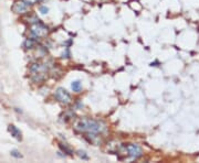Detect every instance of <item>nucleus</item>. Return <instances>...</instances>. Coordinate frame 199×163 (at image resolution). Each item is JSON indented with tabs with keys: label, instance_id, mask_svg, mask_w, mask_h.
Returning a JSON list of instances; mask_svg holds the SVG:
<instances>
[{
	"label": "nucleus",
	"instance_id": "nucleus-1",
	"mask_svg": "<svg viewBox=\"0 0 199 163\" xmlns=\"http://www.w3.org/2000/svg\"><path fill=\"white\" fill-rule=\"evenodd\" d=\"M75 129L81 131V132H91V133H97L102 132L105 130V127L102 122L91 118H82L79 119L78 122L75 123Z\"/></svg>",
	"mask_w": 199,
	"mask_h": 163
},
{
	"label": "nucleus",
	"instance_id": "nucleus-2",
	"mask_svg": "<svg viewBox=\"0 0 199 163\" xmlns=\"http://www.w3.org/2000/svg\"><path fill=\"white\" fill-rule=\"evenodd\" d=\"M31 34H32L33 39H38L41 38V36H44L48 32V29L47 26H44L40 21L37 22V23L32 24L31 26V30H30Z\"/></svg>",
	"mask_w": 199,
	"mask_h": 163
},
{
	"label": "nucleus",
	"instance_id": "nucleus-3",
	"mask_svg": "<svg viewBox=\"0 0 199 163\" xmlns=\"http://www.w3.org/2000/svg\"><path fill=\"white\" fill-rule=\"evenodd\" d=\"M54 96L55 98L63 105H68L71 103V96H70L69 92L66 89H64L63 87L57 88V90H55L54 93Z\"/></svg>",
	"mask_w": 199,
	"mask_h": 163
},
{
	"label": "nucleus",
	"instance_id": "nucleus-4",
	"mask_svg": "<svg viewBox=\"0 0 199 163\" xmlns=\"http://www.w3.org/2000/svg\"><path fill=\"white\" fill-rule=\"evenodd\" d=\"M125 150L127 151V154L133 159H138L142 156V148L138 144L134 143H128L126 146H124Z\"/></svg>",
	"mask_w": 199,
	"mask_h": 163
},
{
	"label": "nucleus",
	"instance_id": "nucleus-5",
	"mask_svg": "<svg viewBox=\"0 0 199 163\" xmlns=\"http://www.w3.org/2000/svg\"><path fill=\"white\" fill-rule=\"evenodd\" d=\"M30 5L31 3L26 1V0H20V1H16L13 3V6L11 7V10L14 13H24L26 11H28Z\"/></svg>",
	"mask_w": 199,
	"mask_h": 163
},
{
	"label": "nucleus",
	"instance_id": "nucleus-6",
	"mask_svg": "<svg viewBox=\"0 0 199 163\" xmlns=\"http://www.w3.org/2000/svg\"><path fill=\"white\" fill-rule=\"evenodd\" d=\"M8 131H9V132L11 133L12 137L16 138L17 140H21L22 139L21 131H20V130L18 129V128H17L14 125H9V127H8Z\"/></svg>",
	"mask_w": 199,
	"mask_h": 163
},
{
	"label": "nucleus",
	"instance_id": "nucleus-7",
	"mask_svg": "<svg viewBox=\"0 0 199 163\" xmlns=\"http://www.w3.org/2000/svg\"><path fill=\"white\" fill-rule=\"evenodd\" d=\"M71 88H72V90H73V92H75V93L80 92L81 88H82V85H81L80 80H74V82H72Z\"/></svg>",
	"mask_w": 199,
	"mask_h": 163
},
{
	"label": "nucleus",
	"instance_id": "nucleus-8",
	"mask_svg": "<svg viewBox=\"0 0 199 163\" xmlns=\"http://www.w3.org/2000/svg\"><path fill=\"white\" fill-rule=\"evenodd\" d=\"M36 44H37V42L34 39H32V38L27 39L26 42H24V47H26V49H32V47L36 46Z\"/></svg>",
	"mask_w": 199,
	"mask_h": 163
},
{
	"label": "nucleus",
	"instance_id": "nucleus-9",
	"mask_svg": "<svg viewBox=\"0 0 199 163\" xmlns=\"http://www.w3.org/2000/svg\"><path fill=\"white\" fill-rule=\"evenodd\" d=\"M59 148L62 150V151L64 152V153H66L68 156H72L73 154V151H72L71 149H70L69 146H65V144H63V143H59Z\"/></svg>",
	"mask_w": 199,
	"mask_h": 163
},
{
	"label": "nucleus",
	"instance_id": "nucleus-10",
	"mask_svg": "<svg viewBox=\"0 0 199 163\" xmlns=\"http://www.w3.org/2000/svg\"><path fill=\"white\" fill-rule=\"evenodd\" d=\"M11 156H14V158H17V159L22 158V154L20 153V152L18 151V150H12V151H11Z\"/></svg>",
	"mask_w": 199,
	"mask_h": 163
},
{
	"label": "nucleus",
	"instance_id": "nucleus-11",
	"mask_svg": "<svg viewBox=\"0 0 199 163\" xmlns=\"http://www.w3.org/2000/svg\"><path fill=\"white\" fill-rule=\"evenodd\" d=\"M78 154H79V156H80V158L84 159V160H88V159H89L88 154H85V152H84V151H78Z\"/></svg>",
	"mask_w": 199,
	"mask_h": 163
},
{
	"label": "nucleus",
	"instance_id": "nucleus-12",
	"mask_svg": "<svg viewBox=\"0 0 199 163\" xmlns=\"http://www.w3.org/2000/svg\"><path fill=\"white\" fill-rule=\"evenodd\" d=\"M40 12L41 13H43V14H45V13H48V11H49V8L47 7V6H41L40 7Z\"/></svg>",
	"mask_w": 199,
	"mask_h": 163
}]
</instances>
